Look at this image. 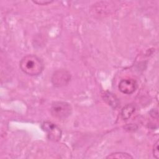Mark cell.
I'll list each match as a JSON object with an SVG mask.
<instances>
[{
  "label": "cell",
  "instance_id": "6da1fadb",
  "mask_svg": "<svg viewBox=\"0 0 159 159\" xmlns=\"http://www.w3.org/2000/svg\"><path fill=\"white\" fill-rule=\"evenodd\" d=\"M19 66L24 73L30 76L40 75L44 68L42 60L35 55L24 57L20 61Z\"/></svg>",
  "mask_w": 159,
  "mask_h": 159
},
{
  "label": "cell",
  "instance_id": "7a4b0ae2",
  "mask_svg": "<svg viewBox=\"0 0 159 159\" xmlns=\"http://www.w3.org/2000/svg\"><path fill=\"white\" fill-rule=\"evenodd\" d=\"M71 105L64 101H55L52 104L50 113L52 116L58 119H65L71 114Z\"/></svg>",
  "mask_w": 159,
  "mask_h": 159
},
{
  "label": "cell",
  "instance_id": "3957f363",
  "mask_svg": "<svg viewBox=\"0 0 159 159\" xmlns=\"http://www.w3.org/2000/svg\"><path fill=\"white\" fill-rule=\"evenodd\" d=\"M42 129L47 133V138L52 142H58L61 137V129L54 123L45 121L41 124Z\"/></svg>",
  "mask_w": 159,
  "mask_h": 159
},
{
  "label": "cell",
  "instance_id": "277c9868",
  "mask_svg": "<svg viewBox=\"0 0 159 159\" xmlns=\"http://www.w3.org/2000/svg\"><path fill=\"white\" fill-rule=\"evenodd\" d=\"M71 80V75L69 71L64 69L56 70L52 75L51 82L53 85L60 88L67 85Z\"/></svg>",
  "mask_w": 159,
  "mask_h": 159
},
{
  "label": "cell",
  "instance_id": "5b68a950",
  "mask_svg": "<svg viewBox=\"0 0 159 159\" xmlns=\"http://www.w3.org/2000/svg\"><path fill=\"white\" fill-rule=\"evenodd\" d=\"M137 82L131 78L121 80L118 85L119 91L126 94L133 93L137 89Z\"/></svg>",
  "mask_w": 159,
  "mask_h": 159
},
{
  "label": "cell",
  "instance_id": "8992f818",
  "mask_svg": "<svg viewBox=\"0 0 159 159\" xmlns=\"http://www.w3.org/2000/svg\"><path fill=\"white\" fill-rule=\"evenodd\" d=\"M102 98L104 101H105L109 106H112V107L115 108L118 106V99L112 93L108 91H105L102 94Z\"/></svg>",
  "mask_w": 159,
  "mask_h": 159
},
{
  "label": "cell",
  "instance_id": "52a82bcc",
  "mask_svg": "<svg viewBox=\"0 0 159 159\" xmlns=\"http://www.w3.org/2000/svg\"><path fill=\"white\" fill-rule=\"evenodd\" d=\"M135 111V107L132 104L125 105L121 111L122 118L124 120H127L130 117L132 114Z\"/></svg>",
  "mask_w": 159,
  "mask_h": 159
},
{
  "label": "cell",
  "instance_id": "ba28073f",
  "mask_svg": "<svg viewBox=\"0 0 159 159\" xmlns=\"http://www.w3.org/2000/svg\"><path fill=\"white\" fill-rule=\"evenodd\" d=\"M107 158H118V159H129L132 158V157L130 155L129 153H124V152H115L111 153L110 155H108Z\"/></svg>",
  "mask_w": 159,
  "mask_h": 159
},
{
  "label": "cell",
  "instance_id": "9c48e42d",
  "mask_svg": "<svg viewBox=\"0 0 159 159\" xmlns=\"http://www.w3.org/2000/svg\"><path fill=\"white\" fill-rule=\"evenodd\" d=\"M153 156L156 158H159V147H158V141H157V142L155 143L153 147Z\"/></svg>",
  "mask_w": 159,
  "mask_h": 159
},
{
  "label": "cell",
  "instance_id": "30bf717a",
  "mask_svg": "<svg viewBox=\"0 0 159 159\" xmlns=\"http://www.w3.org/2000/svg\"><path fill=\"white\" fill-rule=\"evenodd\" d=\"M35 3L37 4H43V5H45V4H47L48 3H50L52 2V1H34Z\"/></svg>",
  "mask_w": 159,
  "mask_h": 159
}]
</instances>
